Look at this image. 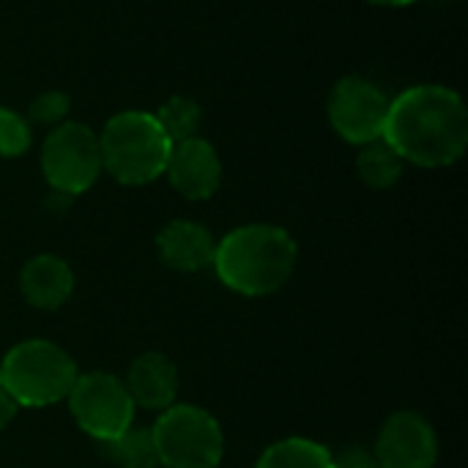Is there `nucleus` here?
I'll return each instance as SVG.
<instances>
[{
  "label": "nucleus",
  "instance_id": "nucleus-18",
  "mask_svg": "<svg viewBox=\"0 0 468 468\" xmlns=\"http://www.w3.org/2000/svg\"><path fill=\"white\" fill-rule=\"evenodd\" d=\"M33 129L25 115L0 104V159H16L30 151Z\"/></svg>",
  "mask_w": 468,
  "mask_h": 468
},
{
  "label": "nucleus",
  "instance_id": "nucleus-7",
  "mask_svg": "<svg viewBox=\"0 0 468 468\" xmlns=\"http://www.w3.org/2000/svg\"><path fill=\"white\" fill-rule=\"evenodd\" d=\"M74 422L96 441L118 439L134 422V403L112 373H82L66 395Z\"/></svg>",
  "mask_w": 468,
  "mask_h": 468
},
{
  "label": "nucleus",
  "instance_id": "nucleus-21",
  "mask_svg": "<svg viewBox=\"0 0 468 468\" xmlns=\"http://www.w3.org/2000/svg\"><path fill=\"white\" fill-rule=\"evenodd\" d=\"M16 411H19V406L11 400V395H8V392L0 387V431H5V428L14 422Z\"/></svg>",
  "mask_w": 468,
  "mask_h": 468
},
{
  "label": "nucleus",
  "instance_id": "nucleus-16",
  "mask_svg": "<svg viewBox=\"0 0 468 468\" xmlns=\"http://www.w3.org/2000/svg\"><path fill=\"white\" fill-rule=\"evenodd\" d=\"M99 452L118 468H159V455L151 431L129 428L118 439L101 441Z\"/></svg>",
  "mask_w": 468,
  "mask_h": 468
},
{
  "label": "nucleus",
  "instance_id": "nucleus-19",
  "mask_svg": "<svg viewBox=\"0 0 468 468\" xmlns=\"http://www.w3.org/2000/svg\"><path fill=\"white\" fill-rule=\"evenodd\" d=\"M69 110H71V99H69L63 90H44V93H38V96L30 101L25 118H27V123L55 129V126H60V123L66 121Z\"/></svg>",
  "mask_w": 468,
  "mask_h": 468
},
{
  "label": "nucleus",
  "instance_id": "nucleus-10",
  "mask_svg": "<svg viewBox=\"0 0 468 468\" xmlns=\"http://www.w3.org/2000/svg\"><path fill=\"white\" fill-rule=\"evenodd\" d=\"M165 176L170 186L186 200H208L222 184V159L206 137H189L173 143Z\"/></svg>",
  "mask_w": 468,
  "mask_h": 468
},
{
  "label": "nucleus",
  "instance_id": "nucleus-1",
  "mask_svg": "<svg viewBox=\"0 0 468 468\" xmlns=\"http://www.w3.org/2000/svg\"><path fill=\"white\" fill-rule=\"evenodd\" d=\"M384 140L417 167H450L468 148V107L447 85H411L389 101Z\"/></svg>",
  "mask_w": 468,
  "mask_h": 468
},
{
  "label": "nucleus",
  "instance_id": "nucleus-4",
  "mask_svg": "<svg viewBox=\"0 0 468 468\" xmlns=\"http://www.w3.org/2000/svg\"><path fill=\"white\" fill-rule=\"evenodd\" d=\"M77 376L74 359L49 340H25L0 359V387L19 409H44L66 400Z\"/></svg>",
  "mask_w": 468,
  "mask_h": 468
},
{
  "label": "nucleus",
  "instance_id": "nucleus-5",
  "mask_svg": "<svg viewBox=\"0 0 468 468\" xmlns=\"http://www.w3.org/2000/svg\"><path fill=\"white\" fill-rule=\"evenodd\" d=\"M159 466L217 468L225 455V436L219 422L197 406L173 403L151 428Z\"/></svg>",
  "mask_w": 468,
  "mask_h": 468
},
{
  "label": "nucleus",
  "instance_id": "nucleus-13",
  "mask_svg": "<svg viewBox=\"0 0 468 468\" xmlns=\"http://www.w3.org/2000/svg\"><path fill=\"white\" fill-rule=\"evenodd\" d=\"M22 299L36 310H58L74 293V271L58 255H36L19 274Z\"/></svg>",
  "mask_w": 468,
  "mask_h": 468
},
{
  "label": "nucleus",
  "instance_id": "nucleus-22",
  "mask_svg": "<svg viewBox=\"0 0 468 468\" xmlns=\"http://www.w3.org/2000/svg\"><path fill=\"white\" fill-rule=\"evenodd\" d=\"M367 3H373V5H387V8H400V5H411V3H417V0H367Z\"/></svg>",
  "mask_w": 468,
  "mask_h": 468
},
{
  "label": "nucleus",
  "instance_id": "nucleus-14",
  "mask_svg": "<svg viewBox=\"0 0 468 468\" xmlns=\"http://www.w3.org/2000/svg\"><path fill=\"white\" fill-rule=\"evenodd\" d=\"M403 170H406V162L384 137L367 145H359L356 173L370 189H392L403 178Z\"/></svg>",
  "mask_w": 468,
  "mask_h": 468
},
{
  "label": "nucleus",
  "instance_id": "nucleus-12",
  "mask_svg": "<svg viewBox=\"0 0 468 468\" xmlns=\"http://www.w3.org/2000/svg\"><path fill=\"white\" fill-rule=\"evenodd\" d=\"M123 387L134 409L140 406L148 411H165L178 398V370L165 354L148 351L132 362Z\"/></svg>",
  "mask_w": 468,
  "mask_h": 468
},
{
  "label": "nucleus",
  "instance_id": "nucleus-9",
  "mask_svg": "<svg viewBox=\"0 0 468 468\" xmlns=\"http://www.w3.org/2000/svg\"><path fill=\"white\" fill-rule=\"evenodd\" d=\"M373 458L381 468H433L439 458L436 431L422 414L398 411L384 422Z\"/></svg>",
  "mask_w": 468,
  "mask_h": 468
},
{
  "label": "nucleus",
  "instance_id": "nucleus-8",
  "mask_svg": "<svg viewBox=\"0 0 468 468\" xmlns=\"http://www.w3.org/2000/svg\"><path fill=\"white\" fill-rule=\"evenodd\" d=\"M389 96L367 77L348 74L335 82L326 115L332 129L351 145H367L384 137L387 115H389Z\"/></svg>",
  "mask_w": 468,
  "mask_h": 468
},
{
  "label": "nucleus",
  "instance_id": "nucleus-3",
  "mask_svg": "<svg viewBox=\"0 0 468 468\" xmlns=\"http://www.w3.org/2000/svg\"><path fill=\"white\" fill-rule=\"evenodd\" d=\"M170 137L145 110H123L99 132L101 170L123 186H143L165 176Z\"/></svg>",
  "mask_w": 468,
  "mask_h": 468
},
{
  "label": "nucleus",
  "instance_id": "nucleus-11",
  "mask_svg": "<svg viewBox=\"0 0 468 468\" xmlns=\"http://www.w3.org/2000/svg\"><path fill=\"white\" fill-rule=\"evenodd\" d=\"M159 258L173 271H203L214 266L217 239L211 230L192 219H173L156 236Z\"/></svg>",
  "mask_w": 468,
  "mask_h": 468
},
{
  "label": "nucleus",
  "instance_id": "nucleus-15",
  "mask_svg": "<svg viewBox=\"0 0 468 468\" xmlns=\"http://www.w3.org/2000/svg\"><path fill=\"white\" fill-rule=\"evenodd\" d=\"M255 468H335V455L310 439H282L271 444Z\"/></svg>",
  "mask_w": 468,
  "mask_h": 468
},
{
  "label": "nucleus",
  "instance_id": "nucleus-17",
  "mask_svg": "<svg viewBox=\"0 0 468 468\" xmlns=\"http://www.w3.org/2000/svg\"><path fill=\"white\" fill-rule=\"evenodd\" d=\"M154 118L159 121L170 143H181V140L197 137L200 123H203V110L192 96H170L165 104H159Z\"/></svg>",
  "mask_w": 468,
  "mask_h": 468
},
{
  "label": "nucleus",
  "instance_id": "nucleus-20",
  "mask_svg": "<svg viewBox=\"0 0 468 468\" xmlns=\"http://www.w3.org/2000/svg\"><path fill=\"white\" fill-rule=\"evenodd\" d=\"M335 468H381L376 458L365 450H346L343 455L335 458Z\"/></svg>",
  "mask_w": 468,
  "mask_h": 468
},
{
  "label": "nucleus",
  "instance_id": "nucleus-6",
  "mask_svg": "<svg viewBox=\"0 0 468 468\" xmlns=\"http://www.w3.org/2000/svg\"><path fill=\"white\" fill-rule=\"evenodd\" d=\"M41 173L52 192L77 197L88 192L101 170L99 134L80 121H63L49 129L41 145Z\"/></svg>",
  "mask_w": 468,
  "mask_h": 468
},
{
  "label": "nucleus",
  "instance_id": "nucleus-2",
  "mask_svg": "<svg viewBox=\"0 0 468 468\" xmlns=\"http://www.w3.org/2000/svg\"><path fill=\"white\" fill-rule=\"evenodd\" d=\"M296 255L299 247L285 228L252 222L217 241L214 271L233 293L258 299L277 293L291 280Z\"/></svg>",
  "mask_w": 468,
  "mask_h": 468
}]
</instances>
